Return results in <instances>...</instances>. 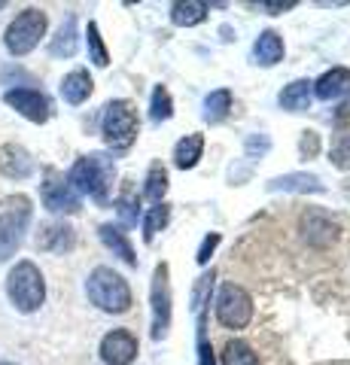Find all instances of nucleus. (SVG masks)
Returning <instances> with one entry per match:
<instances>
[{"label": "nucleus", "instance_id": "17", "mask_svg": "<svg viewBox=\"0 0 350 365\" xmlns=\"http://www.w3.org/2000/svg\"><path fill=\"white\" fill-rule=\"evenodd\" d=\"M88 95H92V76H88V71H71L61 79V98L67 104L80 107L83 101H88Z\"/></svg>", "mask_w": 350, "mask_h": 365}, {"label": "nucleus", "instance_id": "27", "mask_svg": "<svg viewBox=\"0 0 350 365\" xmlns=\"http://www.w3.org/2000/svg\"><path fill=\"white\" fill-rule=\"evenodd\" d=\"M168 220H171V207H168L165 201H162V204H155V207L146 213V220H143V241L150 244L153 237L168 225Z\"/></svg>", "mask_w": 350, "mask_h": 365}, {"label": "nucleus", "instance_id": "37", "mask_svg": "<svg viewBox=\"0 0 350 365\" xmlns=\"http://www.w3.org/2000/svg\"><path fill=\"white\" fill-rule=\"evenodd\" d=\"M4 6H6V4H0V9H4Z\"/></svg>", "mask_w": 350, "mask_h": 365}, {"label": "nucleus", "instance_id": "15", "mask_svg": "<svg viewBox=\"0 0 350 365\" xmlns=\"http://www.w3.org/2000/svg\"><path fill=\"white\" fill-rule=\"evenodd\" d=\"M0 170H4L6 177L25 180L34 170V158L21 150V146H4V150H0Z\"/></svg>", "mask_w": 350, "mask_h": 365}, {"label": "nucleus", "instance_id": "20", "mask_svg": "<svg viewBox=\"0 0 350 365\" xmlns=\"http://www.w3.org/2000/svg\"><path fill=\"white\" fill-rule=\"evenodd\" d=\"M271 192H323L326 186L314 174H284L268 182Z\"/></svg>", "mask_w": 350, "mask_h": 365}, {"label": "nucleus", "instance_id": "34", "mask_svg": "<svg viewBox=\"0 0 350 365\" xmlns=\"http://www.w3.org/2000/svg\"><path fill=\"white\" fill-rule=\"evenodd\" d=\"M299 150H302L304 155H317V150H320V137H317V131H304V134H302Z\"/></svg>", "mask_w": 350, "mask_h": 365}, {"label": "nucleus", "instance_id": "33", "mask_svg": "<svg viewBox=\"0 0 350 365\" xmlns=\"http://www.w3.org/2000/svg\"><path fill=\"white\" fill-rule=\"evenodd\" d=\"M259 9H268L271 16H280V13H287V9L296 6V0H262V4H256Z\"/></svg>", "mask_w": 350, "mask_h": 365}, {"label": "nucleus", "instance_id": "22", "mask_svg": "<svg viewBox=\"0 0 350 365\" xmlns=\"http://www.w3.org/2000/svg\"><path fill=\"white\" fill-rule=\"evenodd\" d=\"M205 16H207V4H198V0H180V4L171 6V21L180 28L201 25Z\"/></svg>", "mask_w": 350, "mask_h": 365}, {"label": "nucleus", "instance_id": "8", "mask_svg": "<svg viewBox=\"0 0 350 365\" xmlns=\"http://www.w3.org/2000/svg\"><path fill=\"white\" fill-rule=\"evenodd\" d=\"M168 265L159 262L153 271V338L162 341L171 326V280H168Z\"/></svg>", "mask_w": 350, "mask_h": 365}, {"label": "nucleus", "instance_id": "28", "mask_svg": "<svg viewBox=\"0 0 350 365\" xmlns=\"http://www.w3.org/2000/svg\"><path fill=\"white\" fill-rule=\"evenodd\" d=\"M165 192H168V170L162 168V162H155L150 168V174H146V198L153 204H162Z\"/></svg>", "mask_w": 350, "mask_h": 365}, {"label": "nucleus", "instance_id": "19", "mask_svg": "<svg viewBox=\"0 0 350 365\" xmlns=\"http://www.w3.org/2000/svg\"><path fill=\"white\" fill-rule=\"evenodd\" d=\"M98 232H101V241H104V244L113 250V253H116L122 262H125V265H131V268L138 265V256H134V247H131V241L125 237V232H122L119 225H101Z\"/></svg>", "mask_w": 350, "mask_h": 365}, {"label": "nucleus", "instance_id": "29", "mask_svg": "<svg viewBox=\"0 0 350 365\" xmlns=\"http://www.w3.org/2000/svg\"><path fill=\"white\" fill-rule=\"evenodd\" d=\"M88 55H92V61L98 67H107L110 64V55H107V46L101 40V31L95 21H88Z\"/></svg>", "mask_w": 350, "mask_h": 365}, {"label": "nucleus", "instance_id": "5", "mask_svg": "<svg viewBox=\"0 0 350 365\" xmlns=\"http://www.w3.org/2000/svg\"><path fill=\"white\" fill-rule=\"evenodd\" d=\"M101 131L110 150H128L138 137V113H134L131 101H110L104 107V119H101Z\"/></svg>", "mask_w": 350, "mask_h": 365}, {"label": "nucleus", "instance_id": "23", "mask_svg": "<svg viewBox=\"0 0 350 365\" xmlns=\"http://www.w3.org/2000/svg\"><path fill=\"white\" fill-rule=\"evenodd\" d=\"M49 52L55 55V58H71V55L76 52V19L67 16V21L58 28V34H55V40L49 46Z\"/></svg>", "mask_w": 350, "mask_h": 365}, {"label": "nucleus", "instance_id": "6", "mask_svg": "<svg viewBox=\"0 0 350 365\" xmlns=\"http://www.w3.org/2000/svg\"><path fill=\"white\" fill-rule=\"evenodd\" d=\"M46 34V13L43 9H25L13 19V25L6 28L4 43L13 55H28L31 49H37L40 37Z\"/></svg>", "mask_w": 350, "mask_h": 365}, {"label": "nucleus", "instance_id": "18", "mask_svg": "<svg viewBox=\"0 0 350 365\" xmlns=\"http://www.w3.org/2000/svg\"><path fill=\"white\" fill-rule=\"evenodd\" d=\"M311 101H314V83L311 79H296V83H289L284 91H280V107L292 110V113L308 110Z\"/></svg>", "mask_w": 350, "mask_h": 365}, {"label": "nucleus", "instance_id": "30", "mask_svg": "<svg viewBox=\"0 0 350 365\" xmlns=\"http://www.w3.org/2000/svg\"><path fill=\"white\" fill-rule=\"evenodd\" d=\"M332 165L341 170H350V134H341L332 143Z\"/></svg>", "mask_w": 350, "mask_h": 365}, {"label": "nucleus", "instance_id": "10", "mask_svg": "<svg viewBox=\"0 0 350 365\" xmlns=\"http://www.w3.org/2000/svg\"><path fill=\"white\" fill-rule=\"evenodd\" d=\"M302 237H304V241H308L311 247L326 250V247H329L335 237H338V222H335L326 210L311 207L308 213L302 216Z\"/></svg>", "mask_w": 350, "mask_h": 365}, {"label": "nucleus", "instance_id": "14", "mask_svg": "<svg viewBox=\"0 0 350 365\" xmlns=\"http://www.w3.org/2000/svg\"><path fill=\"white\" fill-rule=\"evenodd\" d=\"M350 91V71L347 67H332V71H326L317 83H314V95L320 101H335Z\"/></svg>", "mask_w": 350, "mask_h": 365}, {"label": "nucleus", "instance_id": "26", "mask_svg": "<svg viewBox=\"0 0 350 365\" xmlns=\"http://www.w3.org/2000/svg\"><path fill=\"white\" fill-rule=\"evenodd\" d=\"M222 365H259V356L247 341H229L222 350Z\"/></svg>", "mask_w": 350, "mask_h": 365}, {"label": "nucleus", "instance_id": "4", "mask_svg": "<svg viewBox=\"0 0 350 365\" xmlns=\"http://www.w3.org/2000/svg\"><path fill=\"white\" fill-rule=\"evenodd\" d=\"M31 222V198L9 195L0 201V259H9L16 247L25 237V228Z\"/></svg>", "mask_w": 350, "mask_h": 365}, {"label": "nucleus", "instance_id": "2", "mask_svg": "<svg viewBox=\"0 0 350 365\" xmlns=\"http://www.w3.org/2000/svg\"><path fill=\"white\" fill-rule=\"evenodd\" d=\"M86 292H88V299H92V304L101 307V311H107V314H125L131 307L128 280L113 268H95L88 274Z\"/></svg>", "mask_w": 350, "mask_h": 365}, {"label": "nucleus", "instance_id": "36", "mask_svg": "<svg viewBox=\"0 0 350 365\" xmlns=\"http://www.w3.org/2000/svg\"><path fill=\"white\" fill-rule=\"evenodd\" d=\"M0 365H13V362H0Z\"/></svg>", "mask_w": 350, "mask_h": 365}, {"label": "nucleus", "instance_id": "11", "mask_svg": "<svg viewBox=\"0 0 350 365\" xmlns=\"http://www.w3.org/2000/svg\"><path fill=\"white\" fill-rule=\"evenodd\" d=\"M138 356V338L128 329H113L101 341V359L107 365H131Z\"/></svg>", "mask_w": 350, "mask_h": 365}, {"label": "nucleus", "instance_id": "35", "mask_svg": "<svg viewBox=\"0 0 350 365\" xmlns=\"http://www.w3.org/2000/svg\"><path fill=\"white\" fill-rule=\"evenodd\" d=\"M347 122H350V101H344L335 113V125H347Z\"/></svg>", "mask_w": 350, "mask_h": 365}, {"label": "nucleus", "instance_id": "16", "mask_svg": "<svg viewBox=\"0 0 350 365\" xmlns=\"http://www.w3.org/2000/svg\"><path fill=\"white\" fill-rule=\"evenodd\" d=\"M253 55L262 67H274L280 58H284V40H280L277 31H262L253 43Z\"/></svg>", "mask_w": 350, "mask_h": 365}, {"label": "nucleus", "instance_id": "25", "mask_svg": "<svg viewBox=\"0 0 350 365\" xmlns=\"http://www.w3.org/2000/svg\"><path fill=\"white\" fill-rule=\"evenodd\" d=\"M174 116V101H171V91L165 86H155L153 88V101H150V119L159 125V122H168Z\"/></svg>", "mask_w": 350, "mask_h": 365}, {"label": "nucleus", "instance_id": "21", "mask_svg": "<svg viewBox=\"0 0 350 365\" xmlns=\"http://www.w3.org/2000/svg\"><path fill=\"white\" fill-rule=\"evenodd\" d=\"M201 153H205V137H201V134H186L183 140L174 146V165H177L180 170L195 168L198 158H201Z\"/></svg>", "mask_w": 350, "mask_h": 365}, {"label": "nucleus", "instance_id": "12", "mask_svg": "<svg viewBox=\"0 0 350 365\" xmlns=\"http://www.w3.org/2000/svg\"><path fill=\"white\" fill-rule=\"evenodd\" d=\"M4 101L13 110H19L25 119L37 122V125H43L49 119V101H46V95H40L37 88H9L4 95Z\"/></svg>", "mask_w": 350, "mask_h": 365}, {"label": "nucleus", "instance_id": "32", "mask_svg": "<svg viewBox=\"0 0 350 365\" xmlns=\"http://www.w3.org/2000/svg\"><path fill=\"white\" fill-rule=\"evenodd\" d=\"M220 247V235L217 232H213V235H207L205 237V241H201V247H198V265H207V262H210V256H213V250H217Z\"/></svg>", "mask_w": 350, "mask_h": 365}, {"label": "nucleus", "instance_id": "7", "mask_svg": "<svg viewBox=\"0 0 350 365\" xmlns=\"http://www.w3.org/2000/svg\"><path fill=\"white\" fill-rule=\"evenodd\" d=\"M217 317L225 329H244L253 319V299L238 283H225L217 299Z\"/></svg>", "mask_w": 350, "mask_h": 365}, {"label": "nucleus", "instance_id": "24", "mask_svg": "<svg viewBox=\"0 0 350 365\" xmlns=\"http://www.w3.org/2000/svg\"><path fill=\"white\" fill-rule=\"evenodd\" d=\"M232 110V91L229 88H220V91H210V95L205 98V119L210 125L222 122L225 116H229Z\"/></svg>", "mask_w": 350, "mask_h": 365}, {"label": "nucleus", "instance_id": "9", "mask_svg": "<svg viewBox=\"0 0 350 365\" xmlns=\"http://www.w3.org/2000/svg\"><path fill=\"white\" fill-rule=\"evenodd\" d=\"M40 195H43V204H46L52 213H76L80 210V192H76L61 174H55V170H49L46 180H43Z\"/></svg>", "mask_w": 350, "mask_h": 365}, {"label": "nucleus", "instance_id": "13", "mask_svg": "<svg viewBox=\"0 0 350 365\" xmlns=\"http://www.w3.org/2000/svg\"><path fill=\"white\" fill-rule=\"evenodd\" d=\"M73 244H76V232L67 222H49L40 228L37 247L46 250V253H67V250H73Z\"/></svg>", "mask_w": 350, "mask_h": 365}, {"label": "nucleus", "instance_id": "1", "mask_svg": "<svg viewBox=\"0 0 350 365\" xmlns=\"http://www.w3.org/2000/svg\"><path fill=\"white\" fill-rule=\"evenodd\" d=\"M113 177H116V165H113V158L95 153V155H83L80 162L71 168L67 182H71L76 192L95 198L98 204H107L110 189H113Z\"/></svg>", "mask_w": 350, "mask_h": 365}, {"label": "nucleus", "instance_id": "31", "mask_svg": "<svg viewBox=\"0 0 350 365\" xmlns=\"http://www.w3.org/2000/svg\"><path fill=\"white\" fill-rule=\"evenodd\" d=\"M116 210H119V216H122V222L125 225L138 222V198H134V192H125V195L116 201Z\"/></svg>", "mask_w": 350, "mask_h": 365}, {"label": "nucleus", "instance_id": "3", "mask_svg": "<svg viewBox=\"0 0 350 365\" xmlns=\"http://www.w3.org/2000/svg\"><path fill=\"white\" fill-rule=\"evenodd\" d=\"M6 292H9V302H13L21 314L37 311L43 299H46V283H43L40 268L34 265V262H19L6 277Z\"/></svg>", "mask_w": 350, "mask_h": 365}]
</instances>
